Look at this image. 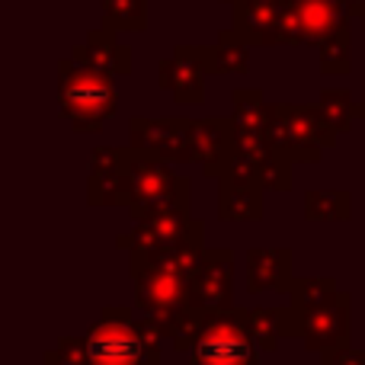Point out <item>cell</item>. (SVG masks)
Returning a JSON list of instances; mask_svg holds the SVG:
<instances>
[{"mask_svg": "<svg viewBox=\"0 0 365 365\" xmlns=\"http://www.w3.org/2000/svg\"><path fill=\"white\" fill-rule=\"evenodd\" d=\"M192 225V215H158V218H145L135 221L132 231L119 234L115 237V247L119 250H145V253H167L182 240V234Z\"/></svg>", "mask_w": 365, "mask_h": 365, "instance_id": "5bb4252c", "label": "cell"}, {"mask_svg": "<svg viewBox=\"0 0 365 365\" xmlns=\"http://www.w3.org/2000/svg\"><path fill=\"white\" fill-rule=\"evenodd\" d=\"M103 26L115 32H145L148 0H103Z\"/></svg>", "mask_w": 365, "mask_h": 365, "instance_id": "484cf974", "label": "cell"}, {"mask_svg": "<svg viewBox=\"0 0 365 365\" xmlns=\"http://www.w3.org/2000/svg\"><path fill=\"white\" fill-rule=\"evenodd\" d=\"M58 109L74 125V132L93 135L103 122L113 119L119 109V90L113 74L81 64L74 58L58 61Z\"/></svg>", "mask_w": 365, "mask_h": 365, "instance_id": "3957f363", "label": "cell"}, {"mask_svg": "<svg viewBox=\"0 0 365 365\" xmlns=\"http://www.w3.org/2000/svg\"><path fill=\"white\" fill-rule=\"evenodd\" d=\"M349 330H353V295L340 292L336 302L317 308L314 314L304 317L302 343L308 353H327V349L346 346Z\"/></svg>", "mask_w": 365, "mask_h": 365, "instance_id": "8fae6325", "label": "cell"}, {"mask_svg": "<svg viewBox=\"0 0 365 365\" xmlns=\"http://www.w3.org/2000/svg\"><path fill=\"white\" fill-rule=\"evenodd\" d=\"M247 292L250 295H263V292H279L289 295L295 272H292V259L295 253L289 247H250L247 250Z\"/></svg>", "mask_w": 365, "mask_h": 365, "instance_id": "7c38bea8", "label": "cell"}, {"mask_svg": "<svg viewBox=\"0 0 365 365\" xmlns=\"http://www.w3.org/2000/svg\"><path fill=\"white\" fill-rule=\"evenodd\" d=\"M231 119L237 132H266L269 125V103L259 87H237L231 93Z\"/></svg>", "mask_w": 365, "mask_h": 365, "instance_id": "7402d4cb", "label": "cell"}, {"mask_svg": "<svg viewBox=\"0 0 365 365\" xmlns=\"http://www.w3.org/2000/svg\"><path fill=\"white\" fill-rule=\"evenodd\" d=\"M192 292L205 308H234V250L208 247L192 279Z\"/></svg>", "mask_w": 365, "mask_h": 365, "instance_id": "4fadbf2b", "label": "cell"}, {"mask_svg": "<svg viewBox=\"0 0 365 365\" xmlns=\"http://www.w3.org/2000/svg\"><path fill=\"white\" fill-rule=\"evenodd\" d=\"M132 282H135V311H180L195 302L192 282L180 276L173 266H167L160 257L145 250H132Z\"/></svg>", "mask_w": 365, "mask_h": 365, "instance_id": "5b68a950", "label": "cell"}, {"mask_svg": "<svg viewBox=\"0 0 365 365\" xmlns=\"http://www.w3.org/2000/svg\"><path fill=\"white\" fill-rule=\"evenodd\" d=\"M250 336L263 349V356L276 353L285 340L282 308H250Z\"/></svg>", "mask_w": 365, "mask_h": 365, "instance_id": "4316f807", "label": "cell"}, {"mask_svg": "<svg viewBox=\"0 0 365 365\" xmlns=\"http://www.w3.org/2000/svg\"><path fill=\"white\" fill-rule=\"evenodd\" d=\"M321 365H365V349H353L349 343L327 349V353H321Z\"/></svg>", "mask_w": 365, "mask_h": 365, "instance_id": "f546056e", "label": "cell"}, {"mask_svg": "<svg viewBox=\"0 0 365 365\" xmlns=\"http://www.w3.org/2000/svg\"><path fill=\"white\" fill-rule=\"evenodd\" d=\"M349 4L353 0H295L298 19H302V32L308 45H321L327 36L349 23Z\"/></svg>", "mask_w": 365, "mask_h": 365, "instance_id": "e0dca14e", "label": "cell"}, {"mask_svg": "<svg viewBox=\"0 0 365 365\" xmlns=\"http://www.w3.org/2000/svg\"><path fill=\"white\" fill-rule=\"evenodd\" d=\"M336 295H340V289H336L334 276H302V279H295L292 289H289V308L295 311L298 327L304 330V317L314 314V311L324 308V304L336 302Z\"/></svg>", "mask_w": 365, "mask_h": 365, "instance_id": "44dd1931", "label": "cell"}, {"mask_svg": "<svg viewBox=\"0 0 365 365\" xmlns=\"http://www.w3.org/2000/svg\"><path fill=\"white\" fill-rule=\"evenodd\" d=\"M45 365H90L87 336H58V343L42 356Z\"/></svg>", "mask_w": 365, "mask_h": 365, "instance_id": "f1b7e54d", "label": "cell"}, {"mask_svg": "<svg viewBox=\"0 0 365 365\" xmlns=\"http://www.w3.org/2000/svg\"><path fill=\"white\" fill-rule=\"evenodd\" d=\"M353 32L349 23L343 29H336L334 36H327L317 45V58H321V74L324 77H346L353 71Z\"/></svg>", "mask_w": 365, "mask_h": 365, "instance_id": "cb8c5ba5", "label": "cell"}, {"mask_svg": "<svg viewBox=\"0 0 365 365\" xmlns=\"http://www.w3.org/2000/svg\"><path fill=\"white\" fill-rule=\"evenodd\" d=\"M189 145H192V164L208 180H218L231 154L237 151V125L234 119H192Z\"/></svg>", "mask_w": 365, "mask_h": 365, "instance_id": "30bf717a", "label": "cell"}, {"mask_svg": "<svg viewBox=\"0 0 365 365\" xmlns=\"http://www.w3.org/2000/svg\"><path fill=\"white\" fill-rule=\"evenodd\" d=\"M250 48L234 29H221L212 45H205V71L212 77L247 74L250 71Z\"/></svg>", "mask_w": 365, "mask_h": 365, "instance_id": "ffe728a7", "label": "cell"}, {"mask_svg": "<svg viewBox=\"0 0 365 365\" xmlns=\"http://www.w3.org/2000/svg\"><path fill=\"white\" fill-rule=\"evenodd\" d=\"M279 4L282 0H237V4H231L234 10L231 29L247 45H269L276 19H279Z\"/></svg>", "mask_w": 365, "mask_h": 365, "instance_id": "ac0fdd59", "label": "cell"}, {"mask_svg": "<svg viewBox=\"0 0 365 365\" xmlns=\"http://www.w3.org/2000/svg\"><path fill=\"white\" fill-rule=\"evenodd\" d=\"M160 340L154 324L135 317L132 308H103L87 330L90 365H160Z\"/></svg>", "mask_w": 365, "mask_h": 365, "instance_id": "6da1fadb", "label": "cell"}, {"mask_svg": "<svg viewBox=\"0 0 365 365\" xmlns=\"http://www.w3.org/2000/svg\"><path fill=\"white\" fill-rule=\"evenodd\" d=\"M208 311L212 308H205V304H189V308H182L177 314V321H173V327H170V336H167L177 353H192L195 349V343L202 340V334H205V327H208Z\"/></svg>", "mask_w": 365, "mask_h": 365, "instance_id": "d4e9b609", "label": "cell"}, {"mask_svg": "<svg viewBox=\"0 0 365 365\" xmlns=\"http://www.w3.org/2000/svg\"><path fill=\"white\" fill-rule=\"evenodd\" d=\"M359 119H365V83H362V100H359Z\"/></svg>", "mask_w": 365, "mask_h": 365, "instance_id": "4dcf8cb0", "label": "cell"}, {"mask_svg": "<svg viewBox=\"0 0 365 365\" xmlns=\"http://www.w3.org/2000/svg\"><path fill=\"white\" fill-rule=\"evenodd\" d=\"M237 148L257 160V167L263 170L266 189H272V192H289L292 189V167L295 164L272 145L269 135L266 132H237Z\"/></svg>", "mask_w": 365, "mask_h": 365, "instance_id": "2e32d148", "label": "cell"}, {"mask_svg": "<svg viewBox=\"0 0 365 365\" xmlns=\"http://www.w3.org/2000/svg\"><path fill=\"white\" fill-rule=\"evenodd\" d=\"M266 186L257 182L218 180V218L221 221H259Z\"/></svg>", "mask_w": 365, "mask_h": 365, "instance_id": "d6986e66", "label": "cell"}, {"mask_svg": "<svg viewBox=\"0 0 365 365\" xmlns=\"http://www.w3.org/2000/svg\"><path fill=\"white\" fill-rule=\"evenodd\" d=\"M269 141L292 160V164H321L327 148L304 128V119L298 113V103H269Z\"/></svg>", "mask_w": 365, "mask_h": 365, "instance_id": "9c48e42d", "label": "cell"}, {"mask_svg": "<svg viewBox=\"0 0 365 365\" xmlns=\"http://www.w3.org/2000/svg\"><path fill=\"white\" fill-rule=\"evenodd\" d=\"M263 349L250 336V308H212L208 327L195 349L189 353V365H259Z\"/></svg>", "mask_w": 365, "mask_h": 365, "instance_id": "277c9868", "label": "cell"}, {"mask_svg": "<svg viewBox=\"0 0 365 365\" xmlns=\"http://www.w3.org/2000/svg\"><path fill=\"white\" fill-rule=\"evenodd\" d=\"M205 45H177L170 58L158 61L160 90H170L180 106L205 103Z\"/></svg>", "mask_w": 365, "mask_h": 365, "instance_id": "52a82bcc", "label": "cell"}, {"mask_svg": "<svg viewBox=\"0 0 365 365\" xmlns=\"http://www.w3.org/2000/svg\"><path fill=\"white\" fill-rule=\"evenodd\" d=\"M128 177H132V205L128 215L135 221L158 218V215H192V180L170 170L173 164L160 160L145 148L125 145Z\"/></svg>", "mask_w": 365, "mask_h": 365, "instance_id": "7a4b0ae2", "label": "cell"}, {"mask_svg": "<svg viewBox=\"0 0 365 365\" xmlns=\"http://www.w3.org/2000/svg\"><path fill=\"white\" fill-rule=\"evenodd\" d=\"M302 212L308 221H349L353 195L346 189H311L302 199Z\"/></svg>", "mask_w": 365, "mask_h": 365, "instance_id": "603a6c76", "label": "cell"}, {"mask_svg": "<svg viewBox=\"0 0 365 365\" xmlns=\"http://www.w3.org/2000/svg\"><path fill=\"white\" fill-rule=\"evenodd\" d=\"M87 205L90 208H128L132 177H128L125 145H96L87 164Z\"/></svg>", "mask_w": 365, "mask_h": 365, "instance_id": "8992f818", "label": "cell"}, {"mask_svg": "<svg viewBox=\"0 0 365 365\" xmlns=\"http://www.w3.org/2000/svg\"><path fill=\"white\" fill-rule=\"evenodd\" d=\"M119 32L106 29V26H96L87 32L81 45L71 48V58L81 64H90L96 71H106L113 77H128L132 74V48L125 42H119Z\"/></svg>", "mask_w": 365, "mask_h": 365, "instance_id": "9a60e30c", "label": "cell"}, {"mask_svg": "<svg viewBox=\"0 0 365 365\" xmlns=\"http://www.w3.org/2000/svg\"><path fill=\"white\" fill-rule=\"evenodd\" d=\"M189 128H192V119H145V115H135L128 122V145L145 148L167 164H192Z\"/></svg>", "mask_w": 365, "mask_h": 365, "instance_id": "ba28073f", "label": "cell"}, {"mask_svg": "<svg viewBox=\"0 0 365 365\" xmlns=\"http://www.w3.org/2000/svg\"><path fill=\"white\" fill-rule=\"evenodd\" d=\"M317 106L324 109V115H327L330 122H334L336 132H349L356 122V115H359V103L353 100V93H349L346 87H327L321 93V100H317Z\"/></svg>", "mask_w": 365, "mask_h": 365, "instance_id": "83f0119b", "label": "cell"}]
</instances>
